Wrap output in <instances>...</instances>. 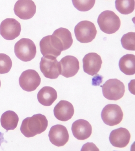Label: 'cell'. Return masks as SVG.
Returning <instances> with one entry per match:
<instances>
[{
	"label": "cell",
	"instance_id": "cell-20",
	"mask_svg": "<svg viewBox=\"0 0 135 151\" xmlns=\"http://www.w3.org/2000/svg\"><path fill=\"white\" fill-rule=\"evenodd\" d=\"M52 35L59 40L62 46L63 51L69 48L73 43L71 33L67 29L60 28L55 30Z\"/></svg>",
	"mask_w": 135,
	"mask_h": 151
},
{
	"label": "cell",
	"instance_id": "cell-14",
	"mask_svg": "<svg viewBox=\"0 0 135 151\" xmlns=\"http://www.w3.org/2000/svg\"><path fill=\"white\" fill-rule=\"evenodd\" d=\"M61 66V75L68 78L73 77L80 69L79 62L75 57L67 55L60 61Z\"/></svg>",
	"mask_w": 135,
	"mask_h": 151
},
{
	"label": "cell",
	"instance_id": "cell-2",
	"mask_svg": "<svg viewBox=\"0 0 135 151\" xmlns=\"http://www.w3.org/2000/svg\"><path fill=\"white\" fill-rule=\"evenodd\" d=\"M97 22L101 31L108 34L115 33L119 30L121 25L119 17L110 10H105L101 13Z\"/></svg>",
	"mask_w": 135,
	"mask_h": 151
},
{
	"label": "cell",
	"instance_id": "cell-8",
	"mask_svg": "<svg viewBox=\"0 0 135 151\" xmlns=\"http://www.w3.org/2000/svg\"><path fill=\"white\" fill-rule=\"evenodd\" d=\"M19 86L23 90L27 92L35 90L40 85L41 78L34 70L29 69L22 73L19 79Z\"/></svg>",
	"mask_w": 135,
	"mask_h": 151
},
{
	"label": "cell",
	"instance_id": "cell-22",
	"mask_svg": "<svg viewBox=\"0 0 135 151\" xmlns=\"http://www.w3.org/2000/svg\"><path fill=\"white\" fill-rule=\"evenodd\" d=\"M115 7L121 14L128 15L135 9V0H116Z\"/></svg>",
	"mask_w": 135,
	"mask_h": 151
},
{
	"label": "cell",
	"instance_id": "cell-19",
	"mask_svg": "<svg viewBox=\"0 0 135 151\" xmlns=\"http://www.w3.org/2000/svg\"><path fill=\"white\" fill-rule=\"evenodd\" d=\"M118 65L121 71L127 75H133L135 73V55L127 54L119 60Z\"/></svg>",
	"mask_w": 135,
	"mask_h": 151
},
{
	"label": "cell",
	"instance_id": "cell-1",
	"mask_svg": "<svg viewBox=\"0 0 135 151\" xmlns=\"http://www.w3.org/2000/svg\"><path fill=\"white\" fill-rule=\"evenodd\" d=\"M48 121L43 115L38 114L24 119L20 127L21 133L27 138L32 137L46 131Z\"/></svg>",
	"mask_w": 135,
	"mask_h": 151
},
{
	"label": "cell",
	"instance_id": "cell-24",
	"mask_svg": "<svg viewBox=\"0 0 135 151\" xmlns=\"http://www.w3.org/2000/svg\"><path fill=\"white\" fill-rule=\"evenodd\" d=\"M74 7L81 12H87L94 6L95 0H72Z\"/></svg>",
	"mask_w": 135,
	"mask_h": 151
},
{
	"label": "cell",
	"instance_id": "cell-28",
	"mask_svg": "<svg viewBox=\"0 0 135 151\" xmlns=\"http://www.w3.org/2000/svg\"><path fill=\"white\" fill-rule=\"evenodd\" d=\"M1 80H0V88H1Z\"/></svg>",
	"mask_w": 135,
	"mask_h": 151
},
{
	"label": "cell",
	"instance_id": "cell-4",
	"mask_svg": "<svg viewBox=\"0 0 135 151\" xmlns=\"http://www.w3.org/2000/svg\"><path fill=\"white\" fill-rule=\"evenodd\" d=\"M76 38L82 43H88L93 41L97 31L94 24L88 21H82L77 24L74 29Z\"/></svg>",
	"mask_w": 135,
	"mask_h": 151
},
{
	"label": "cell",
	"instance_id": "cell-23",
	"mask_svg": "<svg viewBox=\"0 0 135 151\" xmlns=\"http://www.w3.org/2000/svg\"><path fill=\"white\" fill-rule=\"evenodd\" d=\"M123 48L130 51L135 50V33L129 32L123 35L121 39Z\"/></svg>",
	"mask_w": 135,
	"mask_h": 151
},
{
	"label": "cell",
	"instance_id": "cell-10",
	"mask_svg": "<svg viewBox=\"0 0 135 151\" xmlns=\"http://www.w3.org/2000/svg\"><path fill=\"white\" fill-rule=\"evenodd\" d=\"M52 35L44 37L40 42V52L43 57L52 56L56 58L61 55L62 47Z\"/></svg>",
	"mask_w": 135,
	"mask_h": 151
},
{
	"label": "cell",
	"instance_id": "cell-13",
	"mask_svg": "<svg viewBox=\"0 0 135 151\" xmlns=\"http://www.w3.org/2000/svg\"><path fill=\"white\" fill-rule=\"evenodd\" d=\"M82 62L84 71L92 76L99 72L102 64L100 56L95 53H90L86 55Z\"/></svg>",
	"mask_w": 135,
	"mask_h": 151
},
{
	"label": "cell",
	"instance_id": "cell-7",
	"mask_svg": "<svg viewBox=\"0 0 135 151\" xmlns=\"http://www.w3.org/2000/svg\"><path fill=\"white\" fill-rule=\"evenodd\" d=\"M103 122L110 126L118 125L123 120V113L121 107L115 104H109L103 108L101 113Z\"/></svg>",
	"mask_w": 135,
	"mask_h": 151
},
{
	"label": "cell",
	"instance_id": "cell-6",
	"mask_svg": "<svg viewBox=\"0 0 135 151\" xmlns=\"http://www.w3.org/2000/svg\"><path fill=\"white\" fill-rule=\"evenodd\" d=\"M40 71L46 78L55 79L61 74V66L56 58L46 56L41 58L40 63Z\"/></svg>",
	"mask_w": 135,
	"mask_h": 151
},
{
	"label": "cell",
	"instance_id": "cell-26",
	"mask_svg": "<svg viewBox=\"0 0 135 151\" xmlns=\"http://www.w3.org/2000/svg\"><path fill=\"white\" fill-rule=\"evenodd\" d=\"M99 151V149L93 143H87L83 145L81 151Z\"/></svg>",
	"mask_w": 135,
	"mask_h": 151
},
{
	"label": "cell",
	"instance_id": "cell-21",
	"mask_svg": "<svg viewBox=\"0 0 135 151\" xmlns=\"http://www.w3.org/2000/svg\"><path fill=\"white\" fill-rule=\"evenodd\" d=\"M19 117L16 112L11 110H8L2 115L1 123L2 127L6 130H13L17 126Z\"/></svg>",
	"mask_w": 135,
	"mask_h": 151
},
{
	"label": "cell",
	"instance_id": "cell-16",
	"mask_svg": "<svg viewBox=\"0 0 135 151\" xmlns=\"http://www.w3.org/2000/svg\"><path fill=\"white\" fill-rule=\"evenodd\" d=\"M71 130L74 137L79 140H84L90 137L92 127L89 122L83 119L76 120L72 124Z\"/></svg>",
	"mask_w": 135,
	"mask_h": 151
},
{
	"label": "cell",
	"instance_id": "cell-3",
	"mask_svg": "<svg viewBox=\"0 0 135 151\" xmlns=\"http://www.w3.org/2000/svg\"><path fill=\"white\" fill-rule=\"evenodd\" d=\"M14 53L19 59L24 62H28L35 57L37 48L34 42L31 39L23 38L15 44Z\"/></svg>",
	"mask_w": 135,
	"mask_h": 151
},
{
	"label": "cell",
	"instance_id": "cell-27",
	"mask_svg": "<svg viewBox=\"0 0 135 151\" xmlns=\"http://www.w3.org/2000/svg\"><path fill=\"white\" fill-rule=\"evenodd\" d=\"M3 135L4 134L2 133L1 132H0V146H1V145L4 141L6 142V141L4 140V138L3 137Z\"/></svg>",
	"mask_w": 135,
	"mask_h": 151
},
{
	"label": "cell",
	"instance_id": "cell-18",
	"mask_svg": "<svg viewBox=\"0 0 135 151\" xmlns=\"http://www.w3.org/2000/svg\"><path fill=\"white\" fill-rule=\"evenodd\" d=\"M57 97V91L54 88L50 86L44 87L37 94V99L39 103L46 106L52 105Z\"/></svg>",
	"mask_w": 135,
	"mask_h": 151
},
{
	"label": "cell",
	"instance_id": "cell-12",
	"mask_svg": "<svg viewBox=\"0 0 135 151\" xmlns=\"http://www.w3.org/2000/svg\"><path fill=\"white\" fill-rule=\"evenodd\" d=\"M50 141L58 147L64 146L69 140V134L66 127L61 125L52 126L49 132Z\"/></svg>",
	"mask_w": 135,
	"mask_h": 151
},
{
	"label": "cell",
	"instance_id": "cell-15",
	"mask_svg": "<svg viewBox=\"0 0 135 151\" xmlns=\"http://www.w3.org/2000/svg\"><path fill=\"white\" fill-rule=\"evenodd\" d=\"M131 134L126 129L121 127L112 131L109 137L110 144L114 147L123 148L130 142Z\"/></svg>",
	"mask_w": 135,
	"mask_h": 151
},
{
	"label": "cell",
	"instance_id": "cell-11",
	"mask_svg": "<svg viewBox=\"0 0 135 151\" xmlns=\"http://www.w3.org/2000/svg\"><path fill=\"white\" fill-rule=\"evenodd\" d=\"M14 11L21 19L27 20L35 14L36 6L32 0H18L15 3Z\"/></svg>",
	"mask_w": 135,
	"mask_h": 151
},
{
	"label": "cell",
	"instance_id": "cell-25",
	"mask_svg": "<svg viewBox=\"0 0 135 151\" xmlns=\"http://www.w3.org/2000/svg\"><path fill=\"white\" fill-rule=\"evenodd\" d=\"M12 65V61L10 57L4 53H0V74L9 73Z\"/></svg>",
	"mask_w": 135,
	"mask_h": 151
},
{
	"label": "cell",
	"instance_id": "cell-9",
	"mask_svg": "<svg viewBox=\"0 0 135 151\" xmlns=\"http://www.w3.org/2000/svg\"><path fill=\"white\" fill-rule=\"evenodd\" d=\"M21 32V25L15 19H6L0 25V34L5 40H14L19 36Z\"/></svg>",
	"mask_w": 135,
	"mask_h": 151
},
{
	"label": "cell",
	"instance_id": "cell-17",
	"mask_svg": "<svg viewBox=\"0 0 135 151\" xmlns=\"http://www.w3.org/2000/svg\"><path fill=\"white\" fill-rule=\"evenodd\" d=\"M53 113L58 120L67 121L71 119L74 114V107L71 103L67 101H60L55 106Z\"/></svg>",
	"mask_w": 135,
	"mask_h": 151
},
{
	"label": "cell",
	"instance_id": "cell-5",
	"mask_svg": "<svg viewBox=\"0 0 135 151\" xmlns=\"http://www.w3.org/2000/svg\"><path fill=\"white\" fill-rule=\"evenodd\" d=\"M101 87L103 96L109 100H118L123 97L125 93L124 83L117 79L108 80Z\"/></svg>",
	"mask_w": 135,
	"mask_h": 151
}]
</instances>
